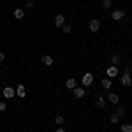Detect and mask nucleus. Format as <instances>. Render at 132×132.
<instances>
[{
  "instance_id": "obj_1",
  "label": "nucleus",
  "mask_w": 132,
  "mask_h": 132,
  "mask_svg": "<svg viewBox=\"0 0 132 132\" xmlns=\"http://www.w3.org/2000/svg\"><path fill=\"white\" fill-rule=\"evenodd\" d=\"M92 83H93V74H92V72L83 74V78H81V85L83 86H90Z\"/></svg>"
},
{
  "instance_id": "obj_2",
  "label": "nucleus",
  "mask_w": 132,
  "mask_h": 132,
  "mask_svg": "<svg viewBox=\"0 0 132 132\" xmlns=\"http://www.w3.org/2000/svg\"><path fill=\"white\" fill-rule=\"evenodd\" d=\"M106 74H108V78H109V79H114V78L118 76V67H116V65L108 67V69H106Z\"/></svg>"
},
{
  "instance_id": "obj_3",
  "label": "nucleus",
  "mask_w": 132,
  "mask_h": 132,
  "mask_svg": "<svg viewBox=\"0 0 132 132\" xmlns=\"http://www.w3.org/2000/svg\"><path fill=\"white\" fill-rule=\"evenodd\" d=\"M2 95H4L5 99H14L16 92H14V88H11V86H5V88L2 90Z\"/></svg>"
},
{
  "instance_id": "obj_4",
  "label": "nucleus",
  "mask_w": 132,
  "mask_h": 132,
  "mask_svg": "<svg viewBox=\"0 0 132 132\" xmlns=\"http://www.w3.org/2000/svg\"><path fill=\"white\" fill-rule=\"evenodd\" d=\"M108 101L111 102L113 106H118V102H120V97H118L116 93H113V92H109V93H108Z\"/></svg>"
},
{
  "instance_id": "obj_5",
  "label": "nucleus",
  "mask_w": 132,
  "mask_h": 132,
  "mask_svg": "<svg viewBox=\"0 0 132 132\" xmlns=\"http://www.w3.org/2000/svg\"><path fill=\"white\" fill-rule=\"evenodd\" d=\"M88 27H90L92 32H99V28H101V21H99V20H90Z\"/></svg>"
},
{
  "instance_id": "obj_6",
  "label": "nucleus",
  "mask_w": 132,
  "mask_h": 132,
  "mask_svg": "<svg viewBox=\"0 0 132 132\" xmlns=\"http://www.w3.org/2000/svg\"><path fill=\"white\" fill-rule=\"evenodd\" d=\"M55 25L62 28V27L65 25V16H63V14H56V16H55Z\"/></svg>"
},
{
  "instance_id": "obj_7",
  "label": "nucleus",
  "mask_w": 132,
  "mask_h": 132,
  "mask_svg": "<svg viewBox=\"0 0 132 132\" xmlns=\"http://www.w3.org/2000/svg\"><path fill=\"white\" fill-rule=\"evenodd\" d=\"M16 95H18L20 99H25V97H27V90H25V85H18V88H16Z\"/></svg>"
},
{
  "instance_id": "obj_8",
  "label": "nucleus",
  "mask_w": 132,
  "mask_h": 132,
  "mask_svg": "<svg viewBox=\"0 0 132 132\" xmlns=\"http://www.w3.org/2000/svg\"><path fill=\"white\" fill-rule=\"evenodd\" d=\"M122 85H123V86H127V88H129V86L132 85L130 74H125V72H123V76H122Z\"/></svg>"
},
{
  "instance_id": "obj_9",
  "label": "nucleus",
  "mask_w": 132,
  "mask_h": 132,
  "mask_svg": "<svg viewBox=\"0 0 132 132\" xmlns=\"http://www.w3.org/2000/svg\"><path fill=\"white\" fill-rule=\"evenodd\" d=\"M72 92H74V97H76V99H81V97H85V88H81V86H76Z\"/></svg>"
},
{
  "instance_id": "obj_10",
  "label": "nucleus",
  "mask_w": 132,
  "mask_h": 132,
  "mask_svg": "<svg viewBox=\"0 0 132 132\" xmlns=\"http://www.w3.org/2000/svg\"><path fill=\"white\" fill-rule=\"evenodd\" d=\"M65 86H67V88H69V90H74V88H76V86H78V81H76V79H74V78H69V79H67V81H65Z\"/></svg>"
},
{
  "instance_id": "obj_11",
  "label": "nucleus",
  "mask_w": 132,
  "mask_h": 132,
  "mask_svg": "<svg viewBox=\"0 0 132 132\" xmlns=\"http://www.w3.org/2000/svg\"><path fill=\"white\" fill-rule=\"evenodd\" d=\"M123 14H125L123 11H113V12H111V18L114 21H118V20H122V18H123Z\"/></svg>"
},
{
  "instance_id": "obj_12",
  "label": "nucleus",
  "mask_w": 132,
  "mask_h": 132,
  "mask_svg": "<svg viewBox=\"0 0 132 132\" xmlns=\"http://www.w3.org/2000/svg\"><path fill=\"white\" fill-rule=\"evenodd\" d=\"M42 63L44 65H53V56L51 55H44L42 56Z\"/></svg>"
},
{
  "instance_id": "obj_13",
  "label": "nucleus",
  "mask_w": 132,
  "mask_h": 132,
  "mask_svg": "<svg viewBox=\"0 0 132 132\" xmlns=\"http://www.w3.org/2000/svg\"><path fill=\"white\" fill-rule=\"evenodd\" d=\"M97 108H99V109H104V108H106V99H104L102 95H99V99H97Z\"/></svg>"
},
{
  "instance_id": "obj_14",
  "label": "nucleus",
  "mask_w": 132,
  "mask_h": 132,
  "mask_svg": "<svg viewBox=\"0 0 132 132\" xmlns=\"http://www.w3.org/2000/svg\"><path fill=\"white\" fill-rule=\"evenodd\" d=\"M116 114H118L120 118H123V116L127 114V108H123V106H118V108H116Z\"/></svg>"
},
{
  "instance_id": "obj_15",
  "label": "nucleus",
  "mask_w": 132,
  "mask_h": 132,
  "mask_svg": "<svg viewBox=\"0 0 132 132\" xmlns=\"http://www.w3.org/2000/svg\"><path fill=\"white\" fill-rule=\"evenodd\" d=\"M23 16H25V11L23 9H14V18L16 20H23Z\"/></svg>"
},
{
  "instance_id": "obj_16",
  "label": "nucleus",
  "mask_w": 132,
  "mask_h": 132,
  "mask_svg": "<svg viewBox=\"0 0 132 132\" xmlns=\"http://www.w3.org/2000/svg\"><path fill=\"white\" fill-rule=\"evenodd\" d=\"M111 85H113V81L109 79V78H104V79H102V86H104L106 90H109V88H111Z\"/></svg>"
},
{
  "instance_id": "obj_17",
  "label": "nucleus",
  "mask_w": 132,
  "mask_h": 132,
  "mask_svg": "<svg viewBox=\"0 0 132 132\" xmlns=\"http://www.w3.org/2000/svg\"><path fill=\"white\" fill-rule=\"evenodd\" d=\"M120 129H122V132H132V123H122Z\"/></svg>"
},
{
  "instance_id": "obj_18",
  "label": "nucleus",
  "mask_w": 132,
  "mask_h": 132,
  "mask_svg": "<svg viewBox=\"0 0 132 132\" xmlns=\"http://www.w3.org/2000/svg\"><path fill=\"white\" fill-rule=\"evenodd\" d=\"M120 63V56L118 55H113L111 56V65H118Z\"/></svg>"
},
{
  "instance_id": "obj_19",
  "label": "nucleus",
  "mask_w": 132,
  "mask_h": 132,
  "mask_svg": "<svg viewBox=\"0 0 132 132\" xmlns=\"http://www.w3.org/2000/svg\"><path fill=\"white\" fill-rule=\"evenodd\" d=\"M109 120H111L113 123H118V122H120V116H118V114H116V113H113L111 116H109Z\"/></svg>"
},
{
  "instance_id": "obj_20",
  "label": "nucleus",
  "mask_w": 132,
  "mask_h": 132,
  "mask_svg": "<svg viewBox=\"0 0 132 132\" xmlns=\"http://www.w3.org/2000/svg\"><path fill=\"white\" fill-rule=\"evenodd\" d=\"M62 30H63V34H71L72 32V25H63Z\"/></svg>"
},
{
  "instance_id": "obj_21",
  "label": "nucleus",
  "mask_w": 132,
  "mask_h": 132,
  "mask_svg": "<svg viewBox=\"0 0 132 132\" xmlns=\"http://www.w3.org/2000/svg\"><path fill=\"white\" fill-rule=\"evenodd\" d=\"M55 123H56V125H63V123H65V118H63V116H56V118H55Z\"/></svg>"
},
{
  "instance_id": "obj_22",
  "label": "nucleus",
  "mask_w": 132,
  "mask_h": 132,
  "mask_svg": "<svg viewBox=\"0 0 132 132\" xmlns=\"http://www.w3.org/2000/svg\"><path fill=\"white\" fill-rule=\"evenodd\" d=\"M102 5H104V7H106V9H111L113 2H111V0H104V2H102Z\"/></svg>"
},
{
  "instance_id": "obj_23",
  "label": "nucleus",
  "mask_w": 132,
  "mask_h": 132,
  "mask_svg": "<svg viewBox=\"0 0 132 132\" xmlns=\"http://www.w3.org/2000/svg\"><path fill=\"white\" fill-rule=\"evenodd\" d=\"M5 109H7V104L4 101H0V111H5Z\"/></svg>"
},
{
  "instance_id": "obj_24",
  "label": "nucleus",
  "mask_w": 132,
  "mask_h": 132,
  "mask_svg": "<svg viewBox=\"0 0 132 132\" xmlns=\"http://www.w3.org/2000/svg\"><path fill=\"white\" fill-rule=\"evenodd\" d=\"M34 7V0H27V9H32Z\"/></svg>"
},
{
  "instance_id": "obj_25",
  "label": "nucleus",
  "mask_w": 132,
  "mask_h": 132,
  "mask_svg": "<svg viewBox=\"0 0 132 132\" xmlns=\"http://www.w3.org/2000/svg\"><path fill=\"white\" fill-rule=\"evenodd\" d=\"M123 72H125V74H132V67H125V71H123Z\"/></svg>"
},
{
  "instance_id": "obj_26",
  "label": "nucleus",
  "mask_w": 132,
  "mask_h": 132,
  "mask_svg": "<svg viewBox=\"0 0 132 132\" xmlns=\"http://www.w3.org/2000/svg\"><path fill=\"white\" fill-rule=\"evenodd\" d=\"M4 58H5V55H4V53H0V62H4Z\"/></svg>"
},
{
  "instance_id": "obj_27",
  "label": "nucleus",
  "mask_w": 132,
  "mask_h": 132,
  "mask_svg": "<svg viewBox=\"0 0 132 132\" xmlns=\"http://www.w3.org/2000/svg\"><path fill=\"white\" fill-rule=\"evenodd\" d=\"M55 132H67V130H63V129H56Z\"/></svg>"
},
{
  "instance_id": "obj_28",
  "label": "nucleus",
  "mask_w": 132,
  "mask_h": 132,
  "mask_svg": "<svg viewBox=\"0 0 132 132\" xmlns=\"http://www.w3.org/2000/svg\"><path fill=\"white\" fill-rule=\"evenodd\" d=\"M0 74H2V71H0Z\"/></svg>"
}]
</instances>
